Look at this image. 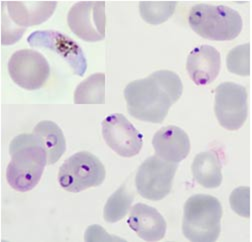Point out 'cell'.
<instances>
[{"instance_id":"obj_1","label":"cell","mask_w":252,"mask_h":242,"mask_svg":"<svg viewBox=\"0 0 252 242\" xmlns=\"http://www.w3.org/2000/svg\"><path fill=\"white\" fill-rule=\"evenodd\" d=\"M183 92V84L170 70H158L126 85L124 98L128 113L143 122L161 123Z\"/></svg>"},{"instance_id":"obj_2","label":"cell","mask_w":252,"mask_h":242,"mask_svg":"<svg viewBox=\"0 0 252 242\" xmlns=\"http://www.w3.org/2000/svg\"><path fill=\"white\" fill-rule=\"evenodd\" d=\"M11 160L6 168V180L16 191L32 190L42 177L47 155L37 137L32 133L15 136L9 145Z\"/></svg>"},{"instance_id":"obj_3","label":"cell","mask_w":252,"mask_h":242,"mask_svg":"<svg viewBox=\"0 0 252 242\" xmlns=\"http://www.w3.org/2000/svg\"><path fill=\"white\" fill-rule=\"evenodd\" d=\"M222 206L211 195L189 197L183 208L182 232L192 242H214L221 231Z\"/></svg>"},{"instance_id":"obj_4","label":"cell","mask_w":252,"mask_h":242,"mask_svg":"<svg viewBox=\"0 0 252 242\" xmlns=\"http://www.w3.org/2000/svg\"><path fill=\"white\" fill-rule=\"evenodd\" d=\"M188 23L199 36L213 41H230L242 31L238 11L224 5L196 4L188 15Z\"/></svg>"},{"instance_id":"obj_5","label":"cell","mask_w":252,"mask_h":242,"mask_svg":"<svg viewBox=\"0 0 252 242\" xmlns=\"http://www.w3.org/2000/svg\"><path fill=\"white\" fill-rule=\"evenodd\" d=\"M106 176L102 162L88 151H79L67 158L58 171V183L68 192L79 193L100 186Z\"/></svg>"},{"instance_id":"obj_6","label":"cell","mask_w":252,"mask_h":242,"mask_svg":"<svg viewBox=\"0 0 252 242\" xmlns=\"http://www.w3.org/2000/svg\"><path fill=\"white\" fill-rule=\"evenodd\" d=\"M177 168V163L164 161L156 155L148 157L139 166L135 176L137 192L151 201L162 200L171 191Z\"/></svg>"},{"instance_id":"obj_7","label":"cell","mask_w":252,"mask_h":242,"mask_svg":"<svg viewBox=\"0 0 252 242\" xmlns=\"http://www.w3.org/2000/svg\"><path fill=\"white\" fill-rule=\"evenodd\" d=\"M214 112L219 124L226 130L240 129L248 113L245 87L233 82L219 84L215 89Z\"/></svg>"},{"instance_id":"obj_8","label":"cell","mask_w":252,"mask_h":242,"mask_svg":"<svg viewBox=\"0 0 252 242\" xmlns=\"http://www.w3.org/2000/svg\"><path fill=\"white\" fill-rule=\"evenodd\" d=\"M7 68L12 81L30 91L40 89L50 75V66L46 58L32 49H21L14 52L9 59Z\"/></svg>"},{"instance_id":"obj_9","label":"cell","mask_w":252,"mask_h":242,"mask_svg":"<svg viewBox=\"0 0 252 242\" xmlns=\"http://www.w3.org/2000/svg\"><path fill=\"white\" fill-rule=\"evenodd\" d=\"M71 31L86 42H98L105 37V2L81 1L75 3L67 14Z\"/></svg>"},{"instance_id":"obj_10","label":"cell","mask_w":252,"mask_h":242,"mask_svg":"<svg viewBox=\"0 0 252 242\" xmlns=\"http://www.w3.org/2000/svg\"><path fill=\"white\" fill-rule=\"evenodd\" d=\"M101 126L104 141L116 154L128 158L140 152L143 136L123 114L108 115Z\"/></svg>"},{"instance_id":"obj_11","label":"cell","mask_w":252,"mask_h":242,"mask_svg":"<svg viewBox=\"0 0 252 242\" xmlns=\"http://www.w3.org/2000/svg\"><path fill=\"white\" fill-rule=\"evenodd\" d=\"M31 47L45 48L57 53L72 68L74 74L82 77L87 69V61L81 47L69 36L56 30H36L27 37Z\"/></svg>"},{"instance_id":"obj_12","label":"cell","mask_w":252,"mask_h":242,"mask_svg":"<svg viewBox=\"0 0 252 242\" xmlns=\"http://www.w3.org/2000/svg\"><path fill=\"white\" fill-rule=\"evenodd\" d=\"M156 156L170 163H179L190 152V139L180 127L168 125L160 128L152 138Z\"/></svg>"},{"instance_id":"obj_13","label":"cell","mask_w":252,"mask_h":242,"mask_svg":"<svg viewBox=\"0 0 252 242\" xmlns=\"http://www.w3.org/2000/svg\"><path fill=\"white\" fill-rule=\"evenodd\" d=\"M221 68V56L210 45L195 47L187 56L186 70L191 80L199 86L212 83Z\"/></svg>"},{"instance_id":"obj_14","label":"cell","mask_w":252,"mask_h":242,"mask_svg":"<svg viewBox=\"0 0 252 242\" xmlns=\"http://www.w3.org/2000/svg\"><path fill=\"white\" fill-rule=\"evenodd\" d=\"M127 224L144 241L161 240L167 229L166 221L158 210L144 203H137L131 208Z\"/></svg>"},{"instance_id":"obj_15","label":"cell","mask_w":252,"mask_h":242,"mask_svg":"<svg viewBox=\"0 0 252 242\" xmlns=\"http://www.w3.org/2000/svg\"><path fill=\"white\" fill-rule=\"evenodd\" d=\"M4 4L10 20L23 29L47 21L57 6L55 1H9Z\"/></svg>"},{"instance_id":"obj_16","label":"cell","mask_w":252,"mask_h":242,"mask_svg":"<svg viewBox=\"0 0 252 242\" xmlns=\"http://www.w3.org/2000/svg\"><path fill=\"white\" fill-rule=\"evenodd\" d=\"M191 171L194 180L205 188H217L222 183V165L213 151L198 153L192 162Z\"/></svg>"},{"instance_id":"obj_17","label":"cell","mask_w":252,"mask_h":242,"mask_svg":"<svg viewBox=\"0 0 252 242\" xmlns=\"http://www.w3.org/2000/svg\"><path fill=\"white\" fill-rule=\"evenodd\" d=\"M43 146L47 164L56 163L66 150V140L61 128L53 121L43 120L35 125L32 132Z\"/></svg>"},{"instance_id":"obj_18","label":"cell","mask_w":252,"mask_h":242,"mask_svg":"<svg viewBox=\"0 0 252 242\" xmlns=\"http://www.w3.org/2000/svg\"><path fill=\"white\" fill-rule=\"evenodd\" d=\"M104 73H94L77 85L74 91L75 104H104Z\"/></svg>"},{"instance_id":"obj_19","label":"cell","mask_w":252,"mask_h":242,"mask_svg":"<svg viewBox=\"0 0 252 242\" xmlns=\"http://www.w3.org/2000/svg\"><path fill=\"white\" fill-rule=\"evenodd\" d=\"M134 194L130 192L124 184L120 186L107 200L104 209L103 217L106 222L115 223L123 219L132 204Z\"/></svg>"},{"instance_id":"obj_20","label":"cell","mask_w":252,"mask_h":242,"mask_svg":"<svg viewBox=\"0 0 252 242\" xmlns=\"http://www.w3.org/2000/svg\"><path fill=\"white\" fill-rule=\"evenodd\" d=\"M176 5L174 1H143L139 3V12L145 22L159 25L173 15Z\"/></svg>"},{"instance_id":"obj_21","label":"cell","mask_w":252,"mask_h":242,"mask_svg":"<svg viewBox=\"0 0 252 242\" xmlns=\"http://www.w3.org/2000/svg\"><path fill=\"white\" fill-rule=\"evenodd\" d=\"M226 66L229 72L240 75H250V44L245 43L232 48L226 57Z\"/></svg>"},{"instance_id":"obj_22","label":"cell","mask_w":252,"mask_h":242,"mask_svg":"<svg viewBox=\"0 0 252 242\" xmlns=\"http://www.w3.org/2000/svg\"><path fill=\"white\" fill-rule=\"evenodd\" d=\"M229 202L232 210L239 216L250 217V188L238 187L235 188L229 197Z\"/></svg>"},{"instance_id":"obj_23","label":"cell","mask_w":252,"mask_h":242,"mask_svg":"<svg viewBox=\"0 0 252 242\" xmlns=\"http://www.w3.org/2000/svg\"><path fill=\"white\" fill-rule=\"evenodd\" d=\"M3 6V5H2ZM26 29L17 27L6 14V10L2 8V44L11 45L16 43L23 35Z\"/></svg>"}]
</instances>
